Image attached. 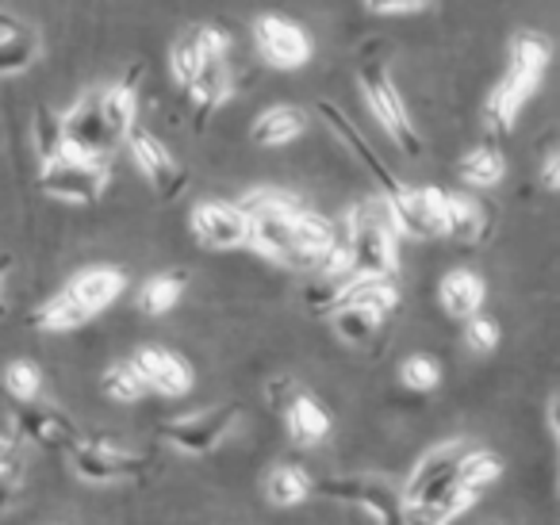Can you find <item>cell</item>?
Masks as SVG:
<instances>
[{
  "mask_svg": "<svg viewBox=\"0 0 560 525\" xmlns=\"http://www.w3.org/2000/svg\"><path fill=\"white\" fill-rule=\"evenodd\" d=\"M246 231L249 219L238 203H223V200H208L192 211V234L203 242L208 249H238L246 246Z\"/></svg>",
  "mask_w": 560,
  "mask_h": 525,
  "instance_id": "cell-12",
  "label": "cell"
},
{
  "mask_svg": "<svg viewBox=\"0 0 560 525\" xmlns=\"http://www.w3.org/2000/svg\"><path fill=\"white\" fill-rule=\"evenodd\" d=\"M552 58V43L537 32H522L514 35L511 43V62H506V73L499 78V85L491 89L488 104H483V119H488L491 131L506 135L514 127V119L522 116L529 93L537 89V81L545 78Z\"/></svg>",
  "mask_w": 560,
  "mask_h": 525,
  "instance_id": "cell-1",
  "label": "cell"
},
{
  "mask_svg": "<svg viewBox=\"0 0 560 525\" xmlns=\"http://www.w3.org/2000/svg\"><path fill=\"white\" fill-rule=\"evenodd\" d=\"M66 453H70L73 471H78L81 479H89V483H119V479H135V476H142V468L150 464L142 453H127V448H116L112 441L78 438Z\"/></svg>",
  "mask_w": 560,
  "mask_h": 525,
  "instance_id": "cell-6",
  "label": "cell"
},
{
  "mask_svg": "<svg viewBox=\"0 0 560 525\" xmlns=\"http://www.w3.org/2000/svg\"><path fill=\"white\" fill-rule=\"evenodd\" d=\"M39 188L66 203H96L108 188V162L89 158H55L39 165Z\"/></svg>",
  "mask_w": 560,
  "mask_h": 525,
  "instance_id": "cell-3",
  "label": "cell"
},
{
  "mask_svg": "<svg viewBox=\"0 0 560 525\" xmlns=\"http://www.w3.org/2000/svg\"><path fill=\"white\" fill-rule=\"evenodd\" d=\"M124 139H127V147H131L135 165H139L150 185H154V192L162 196V200H177L188 188V173L173 162L170 147H165L154 131H147V127H139V124H131V131H127Z\"/></svg>",
  "mask_w": 560,
  "mask_h": 525,
  "instance_id": "cell-7",
  "label": "cell"
},
{
  "mask_svg": "<svg viewBox=\"0 0 560 525\" xmlns=\"http://www.w3.org/2000/svg\"><path fill=\"white\" fill-rule=\"evenodd\" d=\"M312 491H315V479L304 464H277L269 471V479H265V494L277 506H300Z\"/></svg>",
  "mask_w": 560,
  "mask_h": 525,
  "instance_id": "cell-24",
  "label": "cell"
},
{
  "mask_svg": "<svg viewBox=\"0 0 560 525\" xmlns=\"http://www.w3.org/2000/svg\"><path fill=\"white\" fill-rule=\"evenodd\" d=\"M300 392H304V387H300L292 376H277V380H272V384H269V402H272V410H277V415H280V410L289 407V402L296 399Z\"/></svg>",
  "mask_w": 560,
  "mask_h": 525,
  "instance_id": "cell-39",
  "label": "cell"
},
{
  "mask_svg": "<svg viewBox=\"0 0 560 525\" xmlns=\"http://www.w3.org/2000/svg\"><path fill=\"white\" fill-rule=\"evenodd\" d=\"M465 341L476 349V353H491V349L499 346V326L491 323L488 315H480V311H476V315L465 318Z\"/></svg>",
  "mask_w": 560,
  "mask_h": 525,
  "instance_id": "cell-38",
  "label": "cell"
},
{
  "mask_svg": "<svg viewBox=\"0 0 560 525\" xmlns=\"http://www.w3.org/2000/svg\"><path fill=\"white\" fill-rule=\"evenodd\" d=\"M350 234L353 272L369 277H396L399 272V234L381 223H346Z\"/></svg>",
  "mask_w": 560,
  "mask_h": 525,
  "instance_id": "cell-10",
  "label": "cell"
},
{
  "mask_svg": "<svg viewBox=\"0 0 560 525\" xmlns=\"http://www.w3.org/2000/svg\"><path fill=\"white\" fill-rule=\"evenodd\" d=\"M358 81H361V93H365V101H369V112L376 116V124L396 139V147L404 150L407 158H419L422 139H419V131H415L411 116H407V101L399 96V89L392 85L384 62H373V58L361 62Z\"/></svg>",
  "mask_w": 560,
  "mask_h": 525,
  "instance_id": "cell-2",
  "label": "cell"
},
{
  "mask_svg": "<svg viewBox=\"0 0 560 525\" xmlns=\"http://www.w3.org/2000/svg\"><path fill=\"white\" fill-rule=\"evenodd\" d=\"M541 188L545 192H557L560 188V154H557V147H545V158H541Z\"/></svg>",
  "mask_w": 560,
  "mask_h": 525,
  "instance_id": "cell-40",
  "label": "cell"
},
{
  "mask_svg": "<svg viewBox=\"0 0 560 525\" xmlns=\"http://www.w3.org/2000/svg\"><path fill=\"white\" fill-rule=\"evenodd\" d=\"M399 372H404V384L415 387V392H434V387L442 384V364H438L434 357H427V353L407 357Z\"/></svg>",
  "mask_w": 560,
  "mask_h": 525,
  "instance_id": "cell-37",
  "label": "cell"
},
{
  "mask_svg": "<svg viewBox=\"0 0 560 525\" xmlns=\"http://www.w3.org/2000/svg\"><path fill=\"white\" fill-rule=\"evenodd\" d=\"M226 93H231V66H226V58H208V62L196 70V78L185 85V96H188V104H192L196 131L208 127L211 112L226 101Z\"/></svg>",
  "mask_w": 560,
  "mask_h": 525,
  "instance_id": "cell-15",
  "label": "cell"
},
{
  "mask_svg": "<svg viewBox=\"0 0 560 525\" xmlns=\"http://www.w3.org/2000/svg\"><path fill=\"white\" fill-rule=\"evenodd\" d=\"M4 392L12 395V399H20V402H32L35 395L43 392V372L35 369L32 361H12V364H4Z\"/></svg>",
  "mask_w": 560,
  "mask_h": 525,
  "instance_id": "cell-35",
  "label": "cell"
},
{
  "mask_svg": "<svg viewBox=\"0 0 560 525\" xmlns=\"http://www.w3.org/2000/svg\"><path fill=\"white\" fill-rule=\"evenodd\" d=\"M246 246L257 249V254H265L269 261H280V265H289V269H300V272H312L307 257L300 254V246H296V234H292V215L249 219Z\"/></svg>",
  "mask_w": 560,
  "mask_h": 525,
  "instance_id": "cell-14",
  "label": "cell"
},
{
  "mask_svg": "<svg viewBox=\"0 0 560 525\" xmlns=\"http://www.w3.org/2000/svg\"><path fill=\"white\" fill-rule=\"evenodd\" d=\"M330 323H335V334L346 346H369L376 338V330H381L384 315H376L369 307H353V303H338L330 311Z\"/></svg>",
  "mask_w": 560,
  "mask_h": 525,
  "instance_id": "cell-25",
  "label": "cell"
},
{
  "mask_svg": "<svg viewBox=\"0 0 560 525\" xmlns=\"http://www.w3.org/2000/svg\"><path fill=\"white\" fill-rule=\"evenodd\" d=\"M89 318H93V311H89L70 288H62V292L50 295V300L35 311L32 326H39V330H78V326H85Z\"/></svg>",
  "mask_w": 560,
  "mask_h": 525,
  "instance_id": "cell-23",
  "label": "cell"
},
{
  "mask_svg": "<svg viewBox=\"0 0 560 525\" xmlns=\"http://www.w3.org/2000/svg\"><path fill=\"white\" fill-rule=\"evenodd\" d=\"M319 116L327 119L330 131H338V139H342L346 147L353 150V158H358V162L365 165V173L376 180V192H384V196H388V200H396V196L404 192L407 185L396 177V173L388 170V165L381 162V154H376V150L369 147L365 135H361L358 127H353L350 119H346V112H342V108H335V104H330V101H323V104H319Z\"/></svg>",
  "mask_w": 560,
  "mask_h": 525,
  "instance_id": "cell-13",
  "label": "cell"
},
{
  "mask_svg": "<svg viewBox=\"0 0 560 525\" xmlns=\"http://www.w3.org/2000/svg\"><path fill=\"white\" fill-rule=\"evenodd\" d=\"M101 387L108 399L116 402H139L150 395V384L142 380V372L135 369V361H116L108 372L101 376Z\"/></svg>",
  "mask_w": 560,
  "mask_h": 525,
  "instance_id": "cell-30",
  "label": "cell"
},
{
  "mask_svg": "<svg viewBox=\"0 0 560 525\" xmlns=\"http://www.w3.org/2000/svg\"><path fill=\"white\" fill-rule=\"evenodd\" d=\"M185 295V272H162V277H150L139 292V311L150 318L170 315L177 307V300Z\"/></svg>",
  "mask_w": 560,
  "mask_h": 525,
  "instance_id": "cell-27",
  "label": "cell"
},
{
  "mask_svg": "<svg viewBox=\"0 0 560 525\" xmlns=\"http://www.w3.org/2000/svg\"><path fill=\"white\" fill-rule=\"evenodd\" d=\"M254 43L265 62L277 66V70H300V66L312 62V39H307V32L284 16H257Z\"/></svg>",
  "mask_w": 560,
  "mask_h": 525,
  "instance_id": "cell-9",
  "label": "cell"
},
{
  "mask_svg": "<svg viewBox=\"0 0 560 525\" xmlns=\"http://www.w3.org/2000/svg\"><path fill=\"white\" fill-rule=\"evenodd\" d=\"M131 361L150 384V392L170 395V399H180V395L192 392V364L180 353H173L170 346H139Z\"/></svg>",
  "mask_w": 560,
  "mask_h": 525,
  "instance_id": "cell-11",
  "label": "cell"
},
{
  "mask_svg": "<svg viewBox=\"0 0 560 525\" xmlns=\"http://www.w3.org/2000/svg\"><path fill=\"white\" fill-rule=\"evenodd\" d=\"M35 58H39V39H35L32 27L24 35L0 39V78H16V73L32 70Z\"/></svg>",
  "mask_w": 560,
  "mask_h": 525,
  "instance_id": "cell-32",
  "label": "cell"
},
{
  "mask_svg": "<svg viewBox=\"0 0 560 525\" xmlns=\"http://www.w3.org/2000/svg\"><path fill=\"white\" fill-rule=\"evenodd\" d=\"M208 62V55H203V47H200V35H196V27L192 32H185L177 43H173V50H170V66H173V78H177V85L185 89L188 81L196 78V70Z\"/></svg>",
  "mask_w": 560,
  "mask_h": 525,
  "instance_id": "cell-34",
  "label": "cell"
},
{
  "mask_svg": "<svg viewBox=\"0 0 560 525\" xmlns=\"http://www.w3.org/2000/svg\"><path fill=\"white\" fill-rule=\"evenodd\" d=\"M9 269H12V257L0 254V280H4V272H9ZM0 288H4V284H0Z\"/></svg>",
  "mask_w": 560,
  "mask_h": 525,
  "instance_id": "cell-45",
  "label": "cell"
},
{
  "mask_svg": "<svg viewBox=\"0 0 560 525\" xmlns=\"http://www.w3.org/2000/svg\"><path fill=\"white\" fill-rule=\"evenodd\" d=\"M350 277H353V272H350ZM350 277H323V272H315V280L304 288V307L315 311V315H330Z\"/></svg>",
  "mask_w": 560,
  "mask_h": 525,
  "instance_id": "cell-36",
  "label": "cell"
},
{
  "mask_svg": "<svg viewBox=\"0 0 560 525\" xmlns=\"http://www.w3.org/2000/svg\"><path fill=\"white\" fill-rule=\"evenodd\" d=\"M12 494H16V479H12V476H0V510L9 506Z\"/></svg>",
  "mask_w": 560,
  "mask_h": 525,
  "instance_id": "cell-44",
  "label": "cell"
},
{
  "mask_svg": "<svg viewBox=\"0 0 560 525\" xmlns=\"http://www.w3.org/2000/svg\"><path fill=\"white\" fill-rule=\"evenodd\" d=\"M0 476H12V479L20 476V456L9 438H0Z\"/></svg>",
  "mask_w": 560,
  "mask_h": 525,
  "instance_id": "cell-42",
  "label": "cell"
},
{
  "mask_svg": "<svg viewBox=\"0 0 560 525\" xmlns=\"http://www.w3.org/2000/svg\"><path fill=\"white\" fill-rule=\"evenodd\" d=\"M438 223H442V234L457 242H480L488 234V211L480 208V200L465 192H442L438 196Z\"/></svg>",
  "mask_w": 560,
  "mask_h": 525,
  "instance_id": "cell-16",
  "label": "cell"
},
{
  "mask_svg": "<svg viewBox=\"0 0 560 525\" xmlns=\"http://www.w3.org/2000/svg\"><path fill=\"white\" fill-rule=\"evenodd\" d=\"M135 81H139V70H135L127 81H119V85H112L101 93V116L116 139H124V135L131 131L135 119H139V89H135Z\"/></svg>",
  "mask_w": 560,
  "mask_h": 525,
  "instance_id": "cell-22",
  "label": "cell"
},
{
  "mask_svg": "<svg viewBox=\"0 0 560 525\" xmlns=\"http://www.w3.org/2000/svg\"><path fill=\"white\" fill-rule=\"evenodd\" d=\"M62 139H66V158H89V162H108V154L116 150V135L108 131L101 116V93H85L70 108V116H62Z\"/></svg>",
  "mask_w": 560,
  "mask_h": 525,
  "instance_id": "cell-5",
  "label": "cell"
},
{
  "mask_svg": "<svg viewBox=\"0 0 560 525\" xmlns=\"http://www.w3.org/2000/svg\"><path fill=\"white\" fill-rule=\"evenodd\" d=\"M315 487H319L327 499L365 506L369 514L384 525L404 522V491L384 476H335V479H323V483H315Z\"/></svg>",
  "mask_w": 560,
  "mask_h": 525,
  "instance_id": "cell-4",
  "label": "cell"
},
{
  "mask_svg": "<svg viewBox=\"0 0 560 525\" xmlns=\"http://www.w3.org/2000/svg\"><path fill=\"white\" fill-rule=\"evenodd\" d=\"M465 453H468V441H445V445L430 448V453L422 456L419 464H415L411 479H407V487H404V499H411V494L419 491V487H427L430 479H438V476H445V471H453Z\"/></svg>",
  "mask_w": 560,
  "mask_h": 525,
  "instance_id": "cell-26",
  "label": "cell"
},
{
  "mask_svg": "<svg viewBox=\"0 0 560 525\" xmlns=\"http://www.w3.org/2000/svg\"><path fill=\"white\" fill-rule=\"evenodd\" d=\"M453 476H457L460 487L483 491V487L495 483V479L503 476V460H499L495 453H488V448H468V453L457 460V468H453Z\"/></svg>",
  "mask_w": 560,
  "mask_h": 525,
  "instance_id": "cell-28",
  "label": "cell"
},
{
  "mask_svg": "<svg viewBox=\"0 0 560 525\" xmlns=\"http://www.w3.org/2000/svg\"><path fill=\"white\" fill-rule=\"evenodd\" d=\"M280 415H284L289 438L296 441V445H315V441H323L330 433V415L307 392H300Z\"/></svg>",
  "mask_w": 560,
  "mask_h": 525,
  "instance_id": "cell-20",
  "label": "cell"
},
{
  "mask_svg": "<svg viewBox=\"0 0 560 525\" xmlns=\"http://www.w3.org/2000/svg\"><path fill=\"white\" fill-rule=\"evenodd\" d=\"M373 12H384V16H392V12H419V9H430L434 0H365Z\"/></svg>",
  "mask_w": 560,
  "mask_h": 525,
  "instance_id": "cell-41",
  "label": "cell"
},
{
  "mask_svg": "<svg viewBox=\"0 0 560 525\" xmlns=\"http://www.w3.org/2000/svg\"><path fill=\"white\" fill-rule=\"evenodd\" d=\"M27 24L24 20H16L12 12H0V39H12V35H24Z\"/></svg>",
  "mask_w": 560,
  "mask_h": 525,
  "instance_id": "cell-43",
  "label": "cell"
},
{
  "mask_svg": "<svg viewBox=\"0 0 560 525\" xmlns=\"http://www.w3.org/2000/svg\"><path fill=\"white\" fill-rule=\"evenodd\" d=\"M457 173H460V180H465V185H472V188H495L499 180H503L506 165H503V154H499V150L476 147L472 154L460 162Z\"/></svg>",
  "mask_w": 560,
  "mask_h": 525,
  "instance_id": "cell-31",
  "label": "cell"
},
{
  "mask_svg": "<svg viewBox=\"0 0 560 525\" xmlns=\"http://www.w3.org/2000/svg\"><path fill=\"white\" fill-rule=\"evenodd\" d=\"M16 430L20 438L35 441L43 448H70L81 438L78 425L55 407H20L16 410Z\"/></svg>",
  "mask_w": 560,
  "mask_h": 525,
  "instance_id": "cell-17",
  "label": "cell"
},
{
  "mask_svg": "<svg viewBox=\"0 0 560 525\" xmlns=\"http://www.w3.org/2000/svg\"><path fill=\"white\" fill-rule=\"evenodd\" d=\"M35 150H39V165L55 162L66 154V139H62V116H58L50 104H43L35 112Z\"/></svg>",
  "mask_w": 560,
  "mask_h": 525,
  "instance_id": "cell-33",
  "label": "cell"
},
{
  "mask_svg": "<svg viewBox=\"0 0 560 525\" xmlns=\"http://www.w3.org/2000/svg\"><path fill=\"white\" fill-rule=\"evenodd\" d=\"M238 415H242L238 402H223V407H211V410H200V415H185V418H177V422H165L162 438L170 441L173 448H180V453L200 456V453H211V448L234 430Z\"/></svg>",
  "mask_w": 560,
  "mask_h": 525,
  "instance_id": "cell-8",
  "label": "cell"
},
{
  "mask_svg": "<svg viewBox=\"0 0 560 525\" xmlns=\"http://www.w3.org/2000/svg\"><path fill=\"white\" fill-rule=\"evenodd\" d=\"M483 295H488L483 280L476 277V272H468V269L445 272L442 284H438V300H442V311H445L450 318H468V315H476V311L483 307Z\"/></svg>",
  "mask_w": 560,
  "mask_h": 525,
  "instance_id": "cell-19",
  "label": "cell"
},
{
  "mask_svg": "<svg viewBox=\"0 0 560 525\" xmlns=\"http://www.w3.org/2000/svg\"><path fill=\"white\" fill-rule=\"evenodd\" d=\"M307 131V112L296 104H272L254 119V142L257 147H289Z\"/></svg>",
  "mask_w": 560,
  "mask_h": 525,
  "instance_id": "cell-18",
  "label": "cell"
},
{
  "mask_svg": "<svg viewBox=\"0 0 560 525\" xmlns=\"http://www.w3.org/2000/svg\"><path fill=\"white\" fill-rule=\"evenodd\" d=\"M66 288H70V292L78 295V300L85 303V307L93 311V315H101V311L112 307V303H116V295L124 292V272L96 265V269L78 272V277H73Z\"/></svg>",
  "mask_w": 560,
  "mask_h": 525,
  "instance_id": "cell-21",
  "label": "cell"
},
{
  "mask_svg": "<svg viewBox=\"0 0 560 525\" xmlns=\"http://www.w3.org/2000/svg\"><path fill=\"white\" fill-rule=\"evenodd\" d=\"M238 208L246 211V219H257V215H296L307 203L296 192H284V188H254V192L242 196Z\"/></svg>",
  "mask_w": 560,
  "mask_h": 525,
  "instance_id": "cell-29",
  "label": "cell"
}]
</instances>
